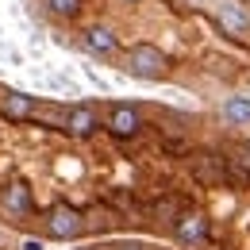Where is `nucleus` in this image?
<instances>
[{
  "mask_svg": "<svg viewBox=\"0 0 250 250\" xmlns=\"http://www.w3.org/2000/svg\"><path fill=\"white\" fill-rule=\"evenodd\" d=\"M62 127L73 135V139H93L96 131H100V116H96V108H89V104H73L69 112H65Z\"/></svg>",
  "mask_w": 250,
  "mask_h": 250,
  "instance_id": "0eeeda50",
  "label": "nucleus"
},
{
  "mask_svg": "<svg viewBox=\"0 0 250 250\" xmlns=\"http://www.w3.org/2000/svg\"><path fill=\"white\" fill-rule=\"evenodd\" d=\"M124 69L139 81H166L169 77V54L154 42H135L124 54Z\"/></svg>",
  "mask_w": 250,
  "mask_h": 250,
  "instance_id": "f257e3e1",
  "label": "nucleus"
},
{
  "mask_svg": "<svg viewBox=\"0 0 250 250\" xmlns=\"http://www.w3.org/2000/svg\"><path fill=\"white\" fill-rule=\"evenodd\" d=\"M124 4H139V0H124Z\"/></svg>",
  "mask_w": 250,
  "mask_h": 250,
  "instance_id": "ddd939ff",
  "label": "nucleus"
},
{
  "mask_svg": "<svg viewBox=\"0 0 250 250\" xmlns=\"http://www.w3.org/2000/svg\"><path fill=\"white\" fill-rule=\"evenodd\" d=\"M216 27L223 35H231V39H239V42H250V12H247V4L223 0L216 8Z\"/></svg>",
  "mask_w": 250,
  "mask_h": 250,
  "instance_id": "39448f33",
  "label": "nucleus"
},
{
  "mask_svg": "<svg viewBox=\"0 0 250 250\" xmlns=\"http://www.w3.org/2000/svg\"><path fill=\"white\" fill-rule=\"evenodd\" d=\"M247 96H250V93H247Z\"/></svg>",
  "mask_w": 250,
  "mask_h": 250,
  "instance_id": "2eb2a0df",
  "label": "nucleus"
},
{
  "mask_svg": "<svg viewBox=\"0 0 250 250\" xmlns=\"http://www.w3.org/2000/svg\"><path fill=\"white\" fill-rule=\"evenodd\" d=\"M116 250H143V247H135V243H124V247H116Z\"/></svg>",
  "mask_w": 250,
  "mask_h": 250,
  "instance_id": "f8f14e48",
  "label": "nucleus"
},
{
  "mask_svg": "<svg viewBox=\"0 0 250 250\" xmlns=\"http://www.w3.org/2000/svg\"><path fill=\"white\" fill-rule=\"evenodd\" d=\"M143 112H139V104H112L108 108V120H104V131L112 135V139H120V143H131V139H139L143 135Z\"/></svg>",
  "mask_w": 250,
  "mask_h": 250,
  "instance_id": "7ed1b4c3",
  "label": "nucleus"
},
{
  "mask_svg": "<svg viewBox=\"0 0 250 250\" xmlns=\"http://www.w3.org/2000/svg\"><path fill=\"white\" fill-rule=\"evenodd\" d=\"M23 250H46V247H42L39 239H27V243H23Z\"/></svg>",
  "mask_w": 250,
  "mask_h": 250,
  "instance_id": "9b49d317",
  "label": "nucleus"
},
{
  "mask_svg": "<svg viewBox=\"0 0 250 250\" xmlns=\"http://www.w3.org/2000/svg\"><path fill=\"white\" fill-rule=\"evenodd\" d=\"M243 4H250V0H243Z\"/></svg>",
  "mask_w": 250,
  "mask_h": 250,
  "instance_id": "4468645a",
  "label": "nucleus"
},
{
  "mask_svg": "<svg viewBox=\"0 0 250 250\" xmlns=\"http://www.w3.org/2000/svg\"><path fill=\"white\" fill-rule=\"evenodd\" d=\"M4 208H8V216H12V219H27V216H31V188H27V185L4 188Z\"/></svg>",
  "mask_w": 250,
  "mask_h": 250,
  "instance_id": "1a4fd4ad",
  "label": "nucleus"
},
{
  "mask_svg": "<svg viewBox=\"0 0 250 250\" xmlns=\"http://www.w3.org/2000/svg\"><path fill=\"white\" fill-rule=\"evenodd\" d=\"M216 116H219V124L231 127V131H250V96H247V93L219 96Z\"/></svg>",
  "mask_w": 250,
  "mask_h": 250,
  "instance_id": "423d86ee",
  "label": "nucleus"
},
{
  "mask_svg": "<svg viewBox=\"0 0 250 250\" xmlns=\"http://www.w3.org/2000/svg\"><path fill=\"white\" fill-rule=\"evenodd\" d=\"M0 112L8 120H31L35 116V96L20 93V89H8V93L0 96Z\"/></svg>",
  "mask_w": 250,
  "mask_h": 250,
  "instance_id": "6e6552de",
  "label": "nucleus"
},
{
  "mask_svg": "<svg viewBox=\"0 0 250 250\" xmlns=\"http://www.w3.org/2000/svg\"><path fill=\"white\" fill-rule=\"evenodd\" d=\"M42 235L54 239V243H73V239H81V235H85V216H81V208H73V204H54V208L42 216Z\"/></svg>",
  "mask_w": 250,
  "mask_h": 250,
  "instance_id": "f03ea898",
  "label": "nucleus"
},
{
  "mask_svg": "<svg viewBox=\"0 0 250 250\" xmlns=\"http://www.w3.org/2000/svg\"><path fill=\"white\" fill-rule=\"evenodd\" d=\"M81 8H85V0H46V12L54 20H77Z\"/></svg>",
  "mask_w": 250,
  "mask_h": 250,
  "instance_id": "9d476101",
  "label": "nucleus"
},
{
  "mask_svg": "<svg viewBox=\"0 0 250 250\" xmlns=\"http://www.w3.org/2000/svg\"><path fill=\"white\" fill-rule=\"evenodd\" d=\"M81 50H85L89 58L108 62V58H116V54H120V39H116V31H112L108 23H93V27H85V31H81Z\"/></svg>",
  "mask_w": 250,
  "mask_h": 250,
  "instance_id": "20e7f679",
  "label": "nucleus"
}]
</instances>
